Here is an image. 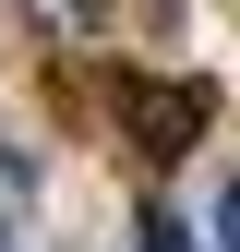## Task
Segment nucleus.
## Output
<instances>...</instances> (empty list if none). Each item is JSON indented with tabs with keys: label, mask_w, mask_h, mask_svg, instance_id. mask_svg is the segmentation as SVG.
Instances as JSON below:
<instances>
[{
	"label": "nucleus",
	"mask_w": 240,
	"mask_h": 252,
	"mask_svg": "<svg viewBox=\"0 0 240 252\" xmlns=\"http://www.w3.org/2000/svg\"><path fill=\"white\" fill-rule=\"evenodd\" d=\"M204 120H216V84H192V72H132V96H120V132H132L144 168H168V156H192L204 144Z\"/></svg>",
	"instance_id": "nucleus-1"
},
{
	"label": "nucleus",
	"mask_w": 240,
	"mask_h": 252,
	"mask_svg": "<svg viewBox=\"0 0 240 252\" xmlns=\"http://www.w3.org/2000/svg\"><path fill=\"white\" fill-rule=\"evenodd\" d=\"M132 240H144V252H192V228H180L168 204H144V228H132Z\"/></svg>",
	"instance_id": "nucleus-2"
},
{
	"label": "nucleus",
	"mask_w": 240,
	"mask_h": 252,
	"mask_svg": "<svg viewBox=\"0 0 240 252\" xmlns=\"http://www.w3.org/2000/svg\"><path fill=\"white\" fill-rule=\"evenodd\" d=\"M216 252H240V192H228V204H216Z\"/></svg>",
	"instance_id": "nucleus-3"
},
{
	"label": "nucleus",
	"mask_w": 240,
	"mask_h": 252,
	"mask_svg": "<svg viewBox=\"0 0 240 252\" xmlns=\"http://www.w3.org/2000/svg\"><path fill=\"white\" fill-rule=\"evenodd\" d=\"M0 252H12V240H0Z\"/></svg>",
	"instance_id": "nucleus-4"
}]
</instances>
